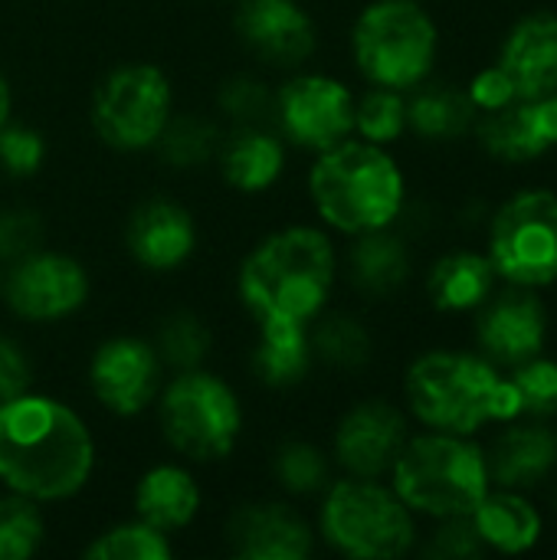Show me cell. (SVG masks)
Wrapping results in <instances>:
<instances>
[{
  "mask_svg": "<svg viewBox=\"0 0 557 560\" xmlns=\"http://www.w3.org/2000/svg\"><path fill=\"white\" fill-rule=\"evenodd\" d=\"M391 489L410 512L440 522L469 518L489 492V466L466 436L433 430L404 443L391 466Z\"/></svg>",
  "mask_w": 557,
  "mask_h": 560,
  "instance_id": "5",
  "label": "cell"
},
{
  "mask_svg": "<svg viewBox=\"0 0 557 560\" xmlns=\"http://www.w3.org/2000/svg\"><path fill=\"white\" fill-rule=\"evenodd\" d=\"M469 518H473L483 545H489L502 555H525L529 548H535V541L542 535V515L515 489L486 492Z\"/></svg>",
  "mask_w": 557,
  "mask_h": 560,
  "instance_id": "25",
  "label": "cell"
},
{
  "mask_svg": "<svg viewBox=\"0 0 557 560\" xmlns=\"http://www.w3.org/2000/svg\"><path fill=\"white\" fill-rule=\"evenodd\" d=\"M437 23L417 0H374L351 30V56L371 85L414 89L437 62Z\"/></svg>",
  "mask_w": 557,
  "mask_h": 560,
  "instance_id": "7",
  "label": "cell"
},
{
  "mask_svg": "<svg viewBox=\"0 0 557 560\" xmlns=\"http://www.w3.org/2000/svg\"><path fill=\"white\" fill-rule=\"evenodd\" d=\"M355 131L371 144H391L407 131V98L397 89L374 85L355 98Z\"/></svg>",
  "mask_w": 557,
  "mask_h": 560,
  "instance_id": "33",
  "label": "cell"
},
{
  "mask_svg": "<svg viewBox=\"0 0 557 560\" xmlns=\"http://www.w3.org/2000/svg\"><path fill=\"white\" fill-rule=\"evenodd\" d=\"M318 528L338 555L355 560L404 558L417 538L414 512L401 495L361 476L328 482Z\"/></svg>",
  "mask_w": 557,
  "mask_h": 560,
  "instance_id": "6",
  "label": "cell"
},
{
  "mask_svg": "<svg viewBox=\"0 0 557 560\" xmlns=\"http://www.w3.org/2000/svg\"><path fill=\"white\" fill-rule=\"evenodd\" d=\"M555 443H557V436H555Z\"/></svg>",
  "mask_w": 557,
  "mask_h": 560,
  "instance_id": "45",
  "label": "cell"
},
{
  "mask_svg": "<svg viewBox=\"0 0 557 560\" xmlns=\"http://www.w3.org/2000/svg\"><path fill=\"white\" fill-rule=\"evenodd\" d=\"M538 105H542V121H545V131H548L552 144H557V89L552 92V95L538 98Z\"/></svg>",
  "mask_w": 557,
  "mask_h": 560,
  "instance_id": "43",
  "label": "cell"
},
{
  "mask_svg": "<svg viewBox=\"0 0 557 560\" xmlns=\"http://www.w3.org/2000/svg\"><path fill=\"white\" fill-rule=\"evenodd\" d=\"M230 551L243 560H305L315 548L309 522L282 502H253L227 522Z\"/></svg>",
  "mask_w": 557,
  "mask_h": 560,
  "instance_id": "16",
  "label": "cell"
},
{
  "mask_svg": "<svg viewBox=\"0 0 557 560\" xmlns=\"http://www.w3.org/2000/svg\"><path fill=\"white\" fill-rule=\"evenodd\" d=\"M46 522L39 502L7 492L0 495V560H26L43 548Z\"/></svg>",
  "mask_w": 557,
  "mask_h": 560,
  "instance_id": "31",
  "label": "cell"
},
{
  "mask_svg": "<svg viewBox=\"0 0 557 560\" xmlns=\"http://www.w3.org/2000/svg\"><path fill=\"white\" fill-rule=\"evenodd\" d=\"M220 108L236 125H266L276 118V92L253 75H233L220 89Z\"/></svg>",
  "mask_w": 557,
  "mask_h": 560,
  "instance_id": "36",
  "label": "cell"
},
{
  "mask_svg": "<svg viewBox=\"0 0 557 560\" xmlns=\"http://www.w3.org/2000/svg\"><path fill=\"white\" fill-rule=\"evenodd\" d=\"M476 105L469 102L466 89L430 82L414 85V95L407 102V128H414L420 138L430 141H450L460 138L473 125Z\"/></svg>",
  "mask_w": 557,
  "mask_h": 560,
  "instance_id": "27",
  "label": "cell"
},
{
  "mask_svg": "<svg viewBox=\"0 0 557 560\" xmlns=\"http://www.w3.org/2000/svg\"><path fill=\"white\" fill-rule=\"evenodd\" d=\"M407 276H410V253L394 233L374 230L358 236L351 249V279L361 292L391 295L407 282Z\"/></svg>",
  "mask_w": 557,
  "mask_h": 560,
  "instance_id": "28",
  "label": "cell"
},
{
  "mask_svg": "<svg viewBox=\"0 0 557 560\" xmlns=\"http://www.w3.org/2000/svg\"><path fill=\"white\" fill-rule=\"evenodd\" d=\"M489 262L496 276L519 289L557 282V197L552 190H525L512 197L492 220Z\"/></svg>",
  "mask_w": 557,
  "mask_h": 560,
  "instance_id": "10",
  "label": "cell"
},
{
  "mask_svg": "<svg viewBox=\"0 0 557 560\" xmlns=\"http://www.w3.org/2000/svg\"><path fill=\"white\" fill-rule=\"evenodd\" d=\"M164 361L144 338H108L89 361V387L95 400L115 417H135L148 410L164 387Z\"/></svg>",
  "mask_w": 557,
  "mask_h": 560,
  "instance_id": "13",
  "label": "cell"
},
{
  "mask_svg": "<svg viewBox=\"0 0 557 560\" xmlns=\"http://www.w3.org/2000/svg\"><path fill=\"white\" fill-rule=\"evenodd\" d=\"M312 325L299 322H259V338L250 354V368L259 384L286 390L305 381L312 371Z\"/></svg>",
  "mask_w": 557,
  "mask_h": 560,
  "instance_id": "22",
  "label": "cell"
},
{
  "mask_svg": "<svg viewBox=\"0 0 557 560\" xmlns=\"http://www.w3.org/2000/svg\"><path fill=\"white\" fill-rule=\"evenodd\" d=\"M309 197L315 213L338 233L361 236L387 230L404 210V174L384 144L345 138L318 151L309 171Z\"/></svg>",
  "mask_w": 557,
  "mask_h": 560,
  "instance_id": "3",
  "label": "cell"
},
{
  "mask_svg": "<svg viewBox=\"0 0 557 560\" xmlns=\"http://www.w3.org/2000/svg\"><path fill=\"white\" fill-rule=\"evenodd\" d=\"M519 98H545L557 89V16L542 10L519 20L499 52Z\"/></svg>",
  "mask_w": 557,
  "mask_h": 560,
  "instance_id": "19",
  "label": "cell"
},
{
  "mask_svg": "<svg viewBox=\"0 0 557 560\" xmlns=\"http://www.w3.org/2000/svg\"><path fill=\"white\" fill-rule=\"evenodd\" d=\"M220 138V128L200 115H171L154 148L171 167H200L217 158Z\"/></svg>",
  "mask_w": 557,
  "mask_h": 560,
  "instance_id": "29",
  "label": "cell"
},
{
  "mask_svg": "<svg viewBox=\"0 0 557 560\" xmlns=\"http://www.w3.org/2000/svg\"><path fill=\"white\" fill-rule=\"evenodd\" d=\"M466 95L476 105V112H492V108H502V105H509V102L519 98L515 82L509 79V72L502 66H492V69L476 72L473 82L466 85Z\"/></svg>",
  "mask_w": 557,
  "mask_h": 560,
  "instance_id": "40",
  "label": "cell"
},
{
  "mask_svg": "<svg viewBox=\"0 0 557 560\" xmlns=\"http://www.w3.org/2000/svg\"><path fill=\"white\" fill-rule=\"evenodd\" d=\"M82 555L89 560H171L174 548H171V535L135 518L102 532Z\"/></svg>",
  "mask_w": 557,
  "mask_h": 560,
  "instance_id": "30",
  "label": "cell"
},
{
  "mask_svg": "<svg viewBox=\"0 0 557 560\" xmlns=\"http://www.w3.org/2000/svg\"><path fill=\"white\" fill-rule=\"evenodd\" d=\"M548 315L545 305L529 292H506L479 318V345L486 358L499 364H525L538 358L545 345Z\"/></svg>",
  "mask_w": 557,
  "mask_h": 560,
  "instance_id": "18",
  "label": "cell"
},
{
  "mask_svg": "<svg viewBox=\"0 0 557 560\" xmlns=\"http://www.w3.org/2000/svg\"><path fill=\"white\" fill-rule=\"evenodd\" d=\"M236 33L253 56L282 69L305 66L318 46V30L295 0H243Z\"/></svg>",
  "mask_w": 557,
  "mask_h": 560,
  "instance_id": "15",
  "label": "cell"
},
{
  "mask_svg": "<svg viewBox=\"0 0 557 560\" xmlns=\"http://www.w3.org/2000/svg\"><path fill=\"white\" fill-rule=\"evenodd\" d=\"M312 351L325 364L351 371V368L368 364V358H371V335L364 331V325L358 318L332 315V318H322L312 328Z\"/></svg>",
  "mask_w": 557,
  "mask_h": 560,
  "instance_id": "32",
  "label": "cell"
},
{
  "mask_svg": "<svg viewBox=\"0 0 557 560\" xmlns=\"http://www.w3.org/2000/svg\"><path fill=\"white\" fill-rule=\"evenodd\" d=\"M476 131L483 148L502 161H529L552 148L538 98H515L502 108L483 112Z\"/></svg>",
  "mask_w": 557,
  "mask_h": 560,
  "instance_id": "23",
  "label": "cell"
},
{
  "mask_svg": "<svg viewBox=\"0 0 557 560\" xmlns=\"http://www.w3.org/2000/svg\"><path fill=\"white\" fill-rule=\"evenodd\" d=\"M338 256L318 226H282L259 240L243 259L236 289L256 322L312 325L332 289Z\"/></svg>",
  "mask_w": 557,
  "mask_h": 560,
  "instance_id": "2",
  "label": "cell"
},
{
  "mask_svg": "<svg viewBox=\"0 0 557 560\" xmlns=\"http://www.w3.org/2000/svg\"><path fill=\"white\" fill-rule=\"evenodd\" d=\"M407 404L414 417L440 433L473 436L489 420L522 417L512 381H502L489 361L456 351H430L407 371Z\"/></svg>",
  "mask_w": 557,
  "mask_h": 560,
  "instance_id": "4",
  "label": "cell"
},
{
  "mask_svg": "<svg viewBox=\"0 0 557 560\" xmlns=\"http://www.w3.org/2000/svg\"><path fill=\"white\" fill-rule=\"evenodd\" d=\"M407 443V420L387 400H364L351 407L335 430V459L348 476L378 479L391 472Z\"/></svg>",
  "mask_w": 557,
  "mask_h": 560,
  "instance_id": "14",
  "label": "cell"
},
{
  "mask_svg": "<svg viewBox=\"0 0 557 560\" xmlns=\"http://www.w3.org/2000/svg\"><path fill=\"white\" fill-rule=\"evenodd\" d=\"M512 387L519 394L522 413L532 417H557V364L555 361H525L519 364Z\"/></svg>",
  "mask_w": 557,
  "mask_h": 560,
  "instance_id": "37",
  "label": "cell"
},
{
  "mask_svg": "<svg viewBox=\"0 0 557 560\" xmlns=\"http://www.w3.org/2000/svg\"><path fill=\"white\" fill-rule=\"evenodd\" d=\"M496 285V269L489 256L479 253H450L443 256L427 279L430 302L440 312H469L486 305Z\"/></svg>",
  "mask_w": 557,
  "mask_h": 560,
  "instance_id": "26",
  "label": "cell"
},
{
  "mask_svg": "<svg viewBox=\"0 0 557 560\" xmlns=\"http://www.w3.org/2000/svg\"><path fill=\"white\" fill-rule=\"evenodd\" d=\"M557 463L555 433L542 427H519L499 436L492 456L486 459L489 479L499 489H532L542 482Z\"/></svg>",
  "mask_w": 557,
  "mask_h": 560,
  "instance_id": "24",
  "label": "cell"
},
{
  "mask_svg": "<svg viewBox=\"0 0 557 560\" xmlns=\"http://www.w3.org/2000/svg\"><path fill=\"white\" fill-rule=\"evenodd\" d=\"M279 486L292 495H315L328 489V459L318 446L292 440L282 443L272 463Z\"/></svg>",
  "mask_w": 557,
  "mask_h": 560,
  "instance_id": "35",
  "label": "cell"
},
{
  "mask_svg": "<svg viewBox=\"0 0 557 560\" xmlns=\"http://www.w3.org/2000/svg\"><path fill=\"white\" fill-rule=\"evenodd\" d=\"M7 308L23 322H62L89 299V272L66 253L36 249L0 276Z\"/></svg>",
  "mask_w": 557,
  "mask_h": 560,
  "instance_id": "12",
  "label": "cell"
},
{
  "mask_svg": "<svg viewBox=\"0 0 557 560\" xmlns=\"http://www.w3.org/2000/svg\"><path fill=\"white\" fill-rule=\"evenodd\" d=\"M95 469V440L62 400L23 390L0 400V482L33 502H66Z\"/></svg>",
  "mask_w": 557,
  "mask_h": 560,
  "instance_id": "1",
  "label": "cell"
},
{
  "mask_svg": "<svg viewBox=\"0 0 557 560\" xmlns=\"http://www.w3.org/2000/svg\"><path fill=\"white\" fill-rule=\"evenodd\" d=\"M483 551V538L473 518H446V525L433 535L430 555L437 558H473Z\"/></svg>",
  "mask_w": 557,
  "mask_h": 560,
  "instance_id": "41",
  "label": "cell"
},
{
  "mask_svg": "<svg viewBox=\"0 0 557 560\" xmlns=\"http://www.w3.org/2000/svg\"><path fill=\"white\" fill-rule=\"evenodd\" d=\"M30 381H33V364L26 351L13 338L0 335V400L30 390Z\"/></svg>",
  "mask_w": 557,
  "mask_h": 560,
  "instance_id": "42",
  "label": "cell"
},
{
  "mask_svg": "<svg viewBox=\"0 0 557 560\" xmlns=\"http://www.w3.org/2000/svg\"><path fill=\"white\" fill-rule=\"evenodd\" d=\"M46 161V138L26 125L0 128V171L10 177H33Z\"/></svg>",
  "mask_w": 557,
  "mask_h": 560,
  "instance_id": "38",
  "label": "cell"
},
{
  "mask_svg": "<svg viewBox=\"0 0 557 560\" xmlns=\"http://www.w3.org/2000/svg\"><path fill=\"white\" fill-rule=\"evenodd\" d=\"M217 164L223 180L240 194L269 190L286 167V144L266 125H236L220 138Z\"/></svg>",
  "mask_w": 557,
  "mask_h": 560,
  "instance_id": "20",
  "label": "cell"
},
{
  "mask_svg": "<svg viewBox=\"0 0 557 560\" xmlns=\"http://www.w3.org/2000/svg\"><path fill=\"white\" fill-rule=\"evenodd\" d=\"M200 512V489L184 466L161 463L135 486V518L171 535L187 528Z\"/></svg>",
  "mask_w": 557,
  "mask_h": 560,
  "instance_id": "21",
  "label": "cell"
},
{
  "mask_svg": "<svg viewBox=\"0 0 557 560\" xmlns=\"http://www.w3.org/2000/svg\"><path fill=\"white\" fill-rule=\"evenodd\" d=\"M210 341H213L210 328L197 315L174 312L171 318L161 322L158 338L151 345L164 364H171L174 371H190V368H200V361L210 351Z\"/></svg>",
  "mask_w": 557,
  "mask_h": 560,
  "instance_id": "34",
  "label": "cell"
},
{
  "mask_svg": "<svg viewBox=\"0 0 557 560\" xmlns=\"http://www.w3.org/2000/svg\"><path fill=\"white\" fill-rule=\"evenodd\" d=\"M276 121L305 151H328L355 135V95L322 72H295L276 89Z\"/></svg>",
  "mask_w": 557,
  "mask_h": 560,
  "instance_id": "11",
  "label": "cell"
},
{
  "mask_svg": "<svg viewBox=\"0 0 557 560\" xmlns=\"http://www.w3.org/2000/svg\"><path fill=\"white\" fill-rule=\"evenodd\" d=\"M125 246L138 266L151 272H171L184 266L197 246L194 217L167 197H151L131 210Z\"/></svg>",
  "mask_w": 557,
  "mask_h": 560,
  "instance_id": "17",
  "label": "cell"
},
{
  "mask_svg": "<svg viewBox=\"0 0 557 560\" xmlns=\"http://www.w3.org/2000/svg\"><path fill=\"white\" fill-rule=\"evenodd\" d=\"M43 243V220L33 210L13 207L0 213V262H16Z\"/></svg>",
  "mask_w": 557,
  "mask_h": 560,
  "instance_id": "39",
  "label": "cell"
},
{
  "mask_svg": "<svg viewBox=\"0 0 557 560\" xmlns=\"http://www.w3.org/2000/svg\"><path fill=\"white\" fill-rule=\"evenodd\" d=\"M158 420L167 446L194 463L227 459L243 433V407L227 381L210 371H177L158 394Z\"/></svg>",
  "mask_w": 557,
  "mask_h": 560,
  "instance_id": "8",
  "label": "cell"
},
{
  "mask_svg": "<svg viewBox=\"0 0 557 560\" xmlns=\"http://www.w3.org/2000/svg\"><path fill=\"white\" fill-rule=\"evenodd\" d=\"M89 112L95 135L108 148L148 151L174 115L171 82L151 62H125L95 85Z\"/></svg>",
  "mask_w": 557,
  "mask_h": 560,
  "instance_id": "9",
  "label": "cell"
},
{
  "mask_svg": "<svg viewBox=\"0 0 557 560\" xmlns=\"http://www.w3.org/2000/svg\"><path fill=\"white\" fill-rule=\"evenodd\" d=\"M10 108H13V98H10V82H7V75L0 72V128L10 121Z\"/></svg>",
  "mask_w": 557,
  "mask_h": 560,
  "instance_id": "44",
  "label": "cell"
}]
</instances>
